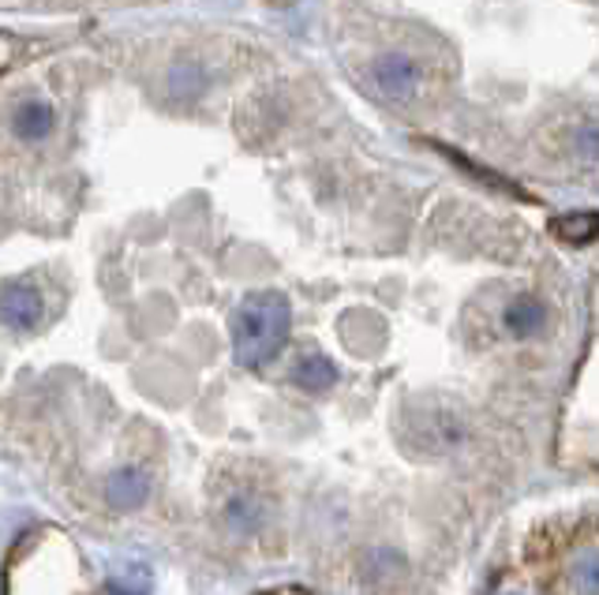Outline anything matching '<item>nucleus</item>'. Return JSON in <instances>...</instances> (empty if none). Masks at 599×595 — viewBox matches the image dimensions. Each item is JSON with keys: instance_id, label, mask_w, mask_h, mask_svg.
Here are the masks:
<instances>
[{"instance_id": "nucleus-1", "label": "nucleus", "mask_w": 599, "mask_h": 595, "mask_svg": "<svg viewBox=\"0 0 599 595\" xmlns=\"http://www.w3.org/2000/svg\"><path fill=\"white\" fill-rule=\"evenodd\" d=\"M292 330V308L281 293H252L233 315V356L240 367H266L285 349Z\"/></svg>"}, {"instance_id": "nucleus-2", "label": "nucleus", "mask_w": 599, "mask_h": 595, "mask_svg": "<svg viewBox=\"0 0 599 595\" xmlns=\"http://www.w3.org/2000/svg\"><path fill=\"white\" fill-rule=\"evenodd\" d=\"M465 423L457 420L450 408H439V412H428L423 416V423L412 431V439L423 453H450L457 450L461 442H465Z\"/></svg>"}, {"instance_id": "nucleus-3", "label": "nucleus", "mask_w": 599, "mask_h": 595, "mask_svg": "<svg viewBox=\"0 0 599 595\" xmlns=\"http://www.w3.org/2000/svg\"><path fill=\"white\" fill-rule=\"evenodd\" d=\"M375 87L393 101L412 98V90H417V64L409 57H398V53H393V57H382L375 64Z\"/></svg>"}, {"instance_id": "nucleus-4", "label": "nucleus", "mask_w": 599, "mask_h": 595, "mask_svg": "<svg viewBox=\"0 0 599 595\" xmlns=\"http://www.w3.org/2000/svg\"><path fill=\"white\" fill-rule=\"evenodd\" d=\"M4 319L12 330H34L42 319V296L31 285H8L4 288Z\"/></svg>"}, {"instance_id": "nucleus-5", "label": "nucleus", "mask_w": 599, "mask_h": 595, "mask_svg": "<svg viewBox=\"0 0 599 595\" xmlns=\"http://www.w3.org/2000/svg\"><path fill=\"white\" fill-rule=\"evenodd\" d=\"M151 495V480H146L143 469H120L109 476L106 483V498L113 502L117 509H135L143 506V498Z\"/></svg>"}, {"instance_id": "nucleus-6", "label": "nucleus", "mask_w": 599, "mask_h": 595, "mask_svg": "<svg viewBox=\"0 0 599 595\" xmlns=\"http://www.w3.org/2000/svg\"><path fill=\"white\" fill-rule=\"evenodd\" d=\"M12 128H15V135L20 139H45L53 132V109H49V101H42V98H26L15 106V113H12Z\"/></svg>"}, {"instance_id": "nucleus-7", "label": "nucleus", "mask_w": 599, "mask_h": 595, "mask_svg": "<svg viewBox=\"0 0 599 595\" xmlns=\"http://www.w3.org/2000/svg\"><path fill=\"white\" fill-rule=\"evenodd\" d=\"M555 236L566 240V244H592L599 236V213H592V210L562 213L555 221Z\"/></svg>"}, {"instance_id": "nucleus-8", "label": "nucleus", "mask_w": 599, "mask_h": 595, "mask_svg": "<svg viewBox=\"0 0 599 595\" xmlns=\"http://www.w3.org/2000/svg\"><path fill=\"white\" fill-rule=\"evenodd\" d=\"M543 327V304L532 300V296H518V300L506 308V330L513 338H532Z\"/></svg>"}, {"instance_id": "nucleus-9", "label": "nucleus", "mask_w": 599, "mask_h": 595, "mask_svg": "<svg viewBox=\"0 0 599 595\" xmlns=\"http://www.w3.org/2000/svg\"><path fill=\"white\" fill-rule=\"evenodd\" d=\"M292 378L303 386V389H330L334 386V378H337V367L330 364L326 356H319V352H311V356H303L300 364H297V371H292Z\"/></svg>"}, {"instance_id": "nucleus-10", "label": "nucleus", "mask_w": 599, "mask_h": 595, "mask_svg": "<svg viewBox=\"0 0 599 595\" xmlns=\"http://www.w3.org/2000/svg\"><path fill=\"white\" fill-rule=\"evenodd\" d=\"M109 592L113 595H151V573L143 565H127L124 573H117L109 581Z\"/></svg>"}, {"instance_id": "nucleus-11", "label": "nucleus", "mask_w": 599, "mask_h": 595, "mask_svg": "<svg viewBox=\"0 0 599 595\" xmlns=\"http://www.w3.org/2000/svg\"><path fill=\"white\" fill-rule=\"evenodd\" d=\"M225 517H229V525H233L236 532H252V528L259 525V517H263V506L252 495H236V502L229 506Z\"/></svg>"}, {"instance_id": "nucleus-12", "label": "nucleus", "mask_w": 599, "mask_h": 595, "mask_svg": "<svg viewBox=\"0 0 599 595\" xmlns=\"http://www.w3.org/2000/svg\"><path fill=\"white\" fill-rule=\"evenodd\" d=\"M574 584L580 595H599V554H585L574 562Z\"/></svg>"}, {"instance_id": "nucleus-13", "label": "nucleus", "mask_w": 599, "mask_h": 595, "mask_svg": "<svg viewBox=\"0 0 599 595\" xmlns=\"http://www.w3.org/2000/svg\"><path fill=\"white\" fill-rule=\"evenodd\" d=\"M580 151H585L588 157H599V128L596 124L580 128Z\"/></svg>"}, {"instance_id": "nucleus-14", "label": "nucleus", "mask_w": 599, "mask_h": 595, "mask_svg": "<svg viewBox=\"0 0 599 595\" xmlns=\"http://www.w3.org/2000/svg\"><path fill=\"white\" fill-rule=\"evenodd\" d=\"M270 4H274V8H289L292 0H270Z\"/></svg>"}, {"instance_id": "nucleus-15", "label": "nucleus", "mask_w": 599, "mask_h": 595, "mask_svg": "<svg viewBox=\"0 0 599 595\" xmlns=\"http://www.w3.org/2000/svg\"><path fill=\"white\" fill-rule=\"evenodd\" d=\"M499 595H524V592H499Z\"/></svg>"}]
</instances>
